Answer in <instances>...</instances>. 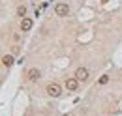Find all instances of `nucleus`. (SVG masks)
I'll list each match as a JSON object with an SVG mask.
<instances>
[{
  "label": "nucleus",
  "mask_w": 122,
  "mask_h": 116,
  "mask_svg": "<svg viewBox=\"0 0 122 116\" xmlns=\"http://www.w3.org/2000/svg\"><path fill=\"white\" fill-rule=\"evenodd\" d=\"M47 94H49V96H53V97H58V96L62 94V90H60V86H58L56 82H53V84H49V86H47Z\"/></svg>",
  "instance_id": "1"
},
{
  "label": "nucleus",
  "mask_w": 122,
  "mask_h": 116,
  "mask_svg": "<svg viewBox=\"0 0 122 116\" xmlns=\"http://www.w3.org/2000/svg\"><path fill=\"white\" fill-rule=\"evenodd\" d=\"M55 11H56V15H58V17H66V15L70 13V8H68V4H56Z\"/></svg>",
  "instance_id": "2"
},
{
  "label": "nucleus",
  "mask_w": 122,
  "mask_h": 116,
  "mask_svg": "<svg viewBox=\"0 0 122 116\" xmlns=\"http://www.w3.org/2000/svg\"><path fill=\"white\" fill-rule=\"evenodd\" d=\"M75 79H79V81H86L88 79V69L86 68H79L75 71Z\"/></svg>",
  "instance_id": "3"
},
{
  "label": "nucleus",
  "mask_w": 122,
  "mask_h": 116,
  "mask_svg": "<svg viewBox=\"0 0 122 116\" xmlns=\"http://www.w3.org/2000/svg\"><path fill=\"white\" fill-rule=\"evenodd\" d=\"M77 84H79V79H66V88H68L70 92L77 90Z\"/></svg>",
  "instance_id": "4"
},
{
  "label": "nucleus",
  "mask_w": 122,
  "mask_h": 116,
  "mask_svg": "<svg viewBox=\"0 0 122 116\" xmlns=\"http://www.w3.org/2000/svg\"><path fill=\"white\" fill-rule=\"evenodd\" d=\"M40 75H41V73H40L38 68H30V69H28V79H30V81H38Z\"/></svg>",
  "instance_id": "5"
},
{
  "label": "nucleus",
  "mask_w": 122,
  "mask_h": 116,
  "mask_svg": "<svg viewBox=\"0 0 122 116\" xmlns=\"http://www.w3.org/2000/svg\"><path fill=\"white\" fill-rule=\"evenodd\" d=\"M30 28H32V21L26 19V17H23V21H21V30H23V32H28Z\"/></svg>",
  "instance_id": "6"
},
{
  "label": "nucleus",
  "mask_w": 122,
  "mask_h": 116,
  "mask_svg": "<svg viewBox=\"0 0 122 116\" xmlns=\"http://www.w3.org/2000/svg\"><path fill=\"white\" fill-rule=\"evenodd\" d=\"M2 64L10 68V66H13V64H15V60H13V56H11V54H6V56H2Z\"/></svg>",
  "instance_id": "7"
},
{
  "label": "nucleus",
  "mask_w": 122,
  "mask_h": 116,
  "mask_svg": "<svg viewBox=\"0 0 122 116\" xmlns=\"http://www.w3.org/2000/svg\"><path fill=\"white\" fill-rule=\"evenodd\" d=\"M17 15H19V17H25V15H26V8H25V6H19V8H17Z\"/></svg>",
  "instance_id": "8"
},
{
  "label": "nucleus",
  "mask_w": 122,
  "mask_h": 116,
  "mask_svg": "<svg viewBox=\"0 0 122 116\" xmlns=\"http://www.w3.org/2000/svg\"><path fill=\"white\" fill-rule=\"evenodd\" d=\"M107 82H109V77H107V75L100 77V84H107Z\"/></svg>",
  "instance_id": "9"
},
{
  "label": "nucleus",
  "mask_w": 122,
  "mask_h": 116,
  "mask_svg": "<svg viewBox=\"0 0 122 116\" xmlns=\"http://www.w3.org/2000/svg\"><path fill=\"white\" fill-rule=\"evenodd\" d=\"M103 2H107V0H103Z\"/></svg>",
  "instance_id": "10"
}]
</instances>
